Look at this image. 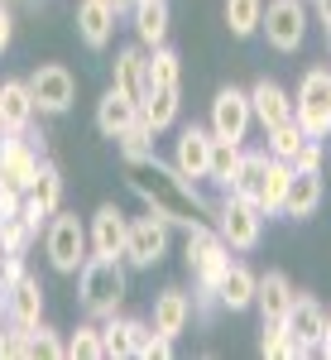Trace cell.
<instances>
[{
  "instance_id": "4dcf8cb0",
  "label": "cell",
  "mask_w": 331,
  "mask_h": 360,
  "mask_svg": "<svg viewBox=\"0 0 331 360\" xmlns=\"http://www.w3.org/2000/svg\"><path fill=\"white\" fill-rule=\"evenodd\" d=\"M34 236H39V226L29 221L25 212L0 217V250H5V255H25V250L34 245Z\"/></svg>"
},
{
  "instance_id": "7c38bea8",
  "label": "cell",
  "mask_w": 331,
  "mask_h": 360,
  "mask_svg": "<svg viewBox=\"0 0 331 360\" xmlns=\"http://www.w3.org/2000/svg\"><path fill=\"white\" fill-rule=\"evenodd\" d=\"M322 322H327L322 303H317V298H307V293H298V298H293V307H288V317H283V327H288V336H293V360H303V356H312V351H317Z\"/></svg>"
},
{
  "instance_id": "ba28073f",
  "label": "cell",
  "mask_w": 331,
  "mask_h": 360,
  "mask_svg": "<svg viewBox=\"0 0 331 360\" xmlns=\"http://www.w3.org/2000/svg\"><path fill=\"white\" fill-rule=\"evenodd\" d=\"M168 240H173V226L159 217V212H144L130 221V236H125V259L135 269H154L168 255Z\"/></svg>"
},
{
  "instance_id": "ab89813d",
  "label": "cell",
  "mask_w": 331,
  "mask_h": 360,
  "mask_svg": "<svg viewBox=\"0 0 331 360\" xmlns=\"http://www.w3.org/2000/svg\"><path fill=\"white\" fill-rule=\"evenodd\" d=\"M15 356H29V327L10 322V332H0V360H15Z\"/></svg>"
},
{
  "instance_id": "d4e9b609",
  "label": "cell",
  "mask_w": 331,
  "mask_h": 360,
  "mask_svg": "<svg viewBox=\"0 0 331 360\" xmlns=\"http://www.w3.org/2000/svg\"><path fill=\"white\" fill-rule=\"evenodd\" d=\"M34 96H29V82L20 77H10V82H0V120H5V130L10 135H25L29 125H34Z\"/></svg>"
},
{
  "instance_id": "f907efd6",
  "label": "cell",
  "mask_w": 331,
  "mask_h": 360,
  "mask_svg": "<svg viewBox=\"0 0 331 360\" xmlns=\"http://www.w3.org/2000/svg\"><path fill=\"white\" fill-rule=\"evenodd\" d=\"M130 5H135V0H130Z\"/></svg>"
},
{
  "instance_id": "836d02e7",
  "label": "cell",
  "mask_w": 331,
  "mask_h": 360,
  "mask_svg": "<svg viewBox=\"0 0 331 360\" xmlns=\"http://www.w3.org/2000/svg\"><path fill=\"white\" fill-rule=\"evenodd\" d=\"M235 164H240V144H231V139H216L212 135V159H207V178L212 183H231V173H235Z\"/></svg>"
},
{
  "instance_id": "bcb514c9",
  "label": "cell",
  "mask_w": 331,
  "mask_h": 360,
  "mask_svg": "<svg viewBox=\"0 0 331 360\" xmlns=\"http://www.w3.org/2000/svg\"><path fill=\"white\" fill-rule=\"evenodd\" d=\"M317 15H322V20L331 25V0H317Z\"/></svg>"
},
{
  "instance_id": "d590c367",
  "label": "cell",
  "mask_w": 331,
  "mask_h": 360,
  "mask_svg": "<svg viewBox=\"0 0 331 360\" xmlns=\"http://www.w3.org/2000/svg\"><path fill=\"white\" fill-rule=\"evenodd\" d=\"M67 356H72V360H106L101 327H77V332L67 336Z\"/></svg>"
},
{
  "instance_id": "30bf717a",
  "label": "cell",
  "mask_w": 331,
  "mask_h": 360,
  "mask_svg": "<svg viewBox=\"0 0 331 360\" xmlns=\"http://www.w3.org/2000/svg\"><path fill=\"white\" fill-rule=\"evenodd\" d=\"M249 125H254L249 91H240V86H221L216 96H212V135L240 144V139L249 135Z\"/></svg>"
},
{
  "instance_id": "e575fe53",
  "label": "cell",
  "mask_w": 331,
  "mask_h": 360,
  "mask_svg": "<svg viewBox=\"0 0 331 360\" xmlns=\"http://www.w3.org/2000/svg\"><path fill=\"white\" fill-rule=\"evenodd\" d=\"M269 135V159H293L298 149H303V139H307V130L298 125V120H283V125H274V130H264Z\"/></svg>"
},
{
  "instance_id": "8992f818",
  "label": "cell",
  "mask_w": 331,
  "mask_h": 360,
  "mask_svg": "<svg viewBox=\"0 0 331 360\" xmlns=\"http://www.w3.org/2000/svg\"><path fill=\"white\" fill-rule=\"evenodd\" d=\"M183 255H188V269H193L197 288H202V293H216V278L226 274V264H231V245L221 240L212 226H193Z\"/></svg>"
},
{
  "instance_id": "f35d334b",
  "label": "cell",
  "mask_w": 331,
  "mask_h": 360,
  "mask_svg": "<svg viewBox=\"0 0 331 360\" xmlns=\"http://www.w3.org/2000/svg\"><path fill=\"white\" fill-rule=\"evenodd\" d=\"M259 351L274 360V356H293V336L283 322H264V341H259Z\"/></svg>"
},
{
  "instance_id": "83f0119b",
  "label": "cell",
  "mask_w": 331,
  "mask_h": 360,
  "mask_svg": "<svg viewBox=\"0 0 331 360\" xmlns=\"http://www.w3.org/2000/svg\"><path fill=\"white\" fill-rule=\"evenodd\" d=\"M135 34L139 49H159L168 39V0H135Z\"/></svg>"
},
{
  "instance_id": "4316f807",
  "label": "cell",
  "mask_w": 331,
  "mask_h": 360,
  "mask_svg": "<svg viewBox=\"0 0 331 360\" xmlns=\"http://www.w3.org/2000/svg\"><path fill=\"white\" fill-rule=\"evenodd\" d=\"M125 96H135V101H144V91H149V53L144 49H120L115 53V82Z\"/></svg>"
},
{
  "instance_id": "7a4b0ae2",
  "label": "cell",
  "mask_w": 331,
  "mask_h": 360,
  "mask_svg": "<svg viewBox=\"0 0 331 360\" xmlns=\"http://www.w3.org/2000/svg\"><path fill=\"white\" fill-rule=\"evenodd\" d=\"M77 293H82V307L91 317H115L120 303H125V293H130V283H125V269H120V259H106V255H86L82 269H77Z\"/></svg>"
},
{
  "instance_id": "9c48e42d",
  "label": "cell",
  "mask_w": 331,
  "mask_h": 360,
  "mask_svg": "<svg viewBox=\"0 0 331 360\" xmlns=\"http://www.w3.org/2000/svg\"><path fill=\"white\" fill-rule=\"evenodd\" d=\"M29 96H34V111L63 115L72 101H77V77H72L63 63H44V68L29 77Z\"/></svg>"
},
{
  "instance_id": "3957f363",
  "label": "cell",
  "mask_w": 331,
  "mask_h": 360,
  "mask_svg": "<svg viewBox=\"0 0 331 360\" xmlns=\"http://www.w3.org/2000/svg\"><path fill=\"white\" fill-rule=\"evenodd\" d=\"M212 217H216V236L226 240L231 250H254L259 245V236H264V212L249 202V197H235V193H226L212 207Z\"/></svg>"
},
{
  "instance_id": "8fae6325",
  "label": "cell",
  "mask_w": 331,
  "mask_h": 360,
  "mask_svg": "<svg viewBox=\"0 0 331 360\" xmlns=\"http://www.w3.org/2000/svg\"><path fill=\"white\" fill-rule=\"evenodd\" d=\"M125 236H130L125 212L115 202H106V207H96V217L86 226V250L91 255H106V259H125Z\"/></svg>"
},
{
  "instance_id": "7dc6e473",
  "label": "cell",
  "mask_w": 331,
  "mask_h": 360,
  "mask_svg": "<svg viewBox=\"0 0 331 360\" xmlns=\"http://www.w3.org/2000/svg\"><path fill=\"white\" fill-rule=\"evenodd\" d=\"M327 53H331V25H327Z\"/></svg>"
},
{
  "instance_id": "7402d4cb",
  "label": "cell",
  "mask_w": 331,
  "mask_h": 360,
  "mask_svg": "<svg viewBox=\"0 0 331 360\" xmlns=\"http://www.w3.org/2000/svg\"><path fill=\"white\" fill-rule=\"evenodd\" d=\"M135 120H139V101H135V96H125L120 86H110L106 96L96 101V130H101L106 139H120Z\"/></svg>"
},
{
  "instance_id": "ffe728a7",
  "label": "cell",
  "mask_w": 331,
  "mask_h": 360,
  "mask_svg": "<svg viewBox=\"0 0 331 360\" xmlns=\"http://www.w3.org/2000/svg\"><path fill=\"white\" fill-rule=\"evenodd\" d=\"M249 111H254V120H259L264 130H274V125H283V120H293V96H288L278 82L259 77V82L249 86Z\"/></svg>"
},
{
  "instance_id": "f1b7e54d",
  "label": "cell",
  "mask_w": 331,
  "mask_h": 360,
  "mask_svg": "<svg viewBox=\"0 0 331 360\" xmlns=\"http://www.w3.org/2000/svg\"><path fill=\"white\" fill-rule=\"evenodd\" d=\"M178 86H149L144 91V101H139V115L154 125V130H168V125H178Z\"/></svg>"
},
{
  "instance_id": "74e56055",
  "label": "cell",
  "mask_w": 331,
  "mask_h": 360,
  "mask_svg": "<svg viewBox=\"0 0 331 360\" xmlns=\"http://www.w3.org/2000/svg\"><path fill=\"white\" fill-rule=\"evenodd\" d=\"M154 135H159V130H154V125L139 115L135 125L120 135V149H125V154H154Z\"/></svg>"
},
{
  "instance_id": "816d5d0a",
  "label": "cell",
  "mask_w": 331,
  "mask_h": 360,
  "mask_svg": "<svg viewBox=\"0 0 331 360\" xmlns=\"http://www.w3.org/2000/svg\"><path fill=\"white\" fill-rule=\"evenodd\" d=\"M0 312H5V307H0Z\"/></svg>"
},
{
  "instance_id": "cb8c5ba5",
  "label": "cell",
  "mask_w": 331,
  "mask_h": 360,
  "mask_svg": "<svg viewBox=\"0 0 331 360\" xmlns=\"http://www.w3.org/2000/svg\"><path fill=\"white\" fill-rule=\"evenodd\" d=\"M322 207V173H298L293 168V178H288V193H283V217L288 221H307L312 212Z\"/></svg>"
},
{
  "instance_id": "60d3db41",
  "label": "cell",
  "mask_w": 331,
  "mask_h": 360,
  "mask_svg": "<svg viewBox=\"0 0 331 360\" xmlns=\"http://www.w3.org/2000/svg\"><path fill=\"white\" fill-rule=\"evenodd\" d=\"M298 173H322V139H303V149L288 159Z\"/></svg>"
},
{
  "instance_id": "603a6c76",
  "label": "cell",
  "mask_w": 331,
  "mask_h": 360,
  "mask_svg": "<svg viewBox=\"0 0 331 360\" xmlns=\"http://www.w3.org/2000/svg\"><path fill=\"white\" fill-rule=\"evenodd\" d=\"M293 298H298V288L288 283V274H278V269L259 274V283H254V307L264 312V322H283Z\"/></svg>"
},
{
  "instance_id": "5bb4252c",
  "label": "cell",
  "mask_w": 331,
  "mask_h": 360,
  "mask_svg": "<svg viewBox=\"0 0 331 360\" xmlns=\"http://www.w3.org/2000/svg\"><path fill=\"white\" fill-rule=\"evenodd\" d=\"M58 207H63V173H58V164L39 159V178L29 183V193H25V217L34 226H44Z\"/></svg>"
},
{
  "instance_id": "681fc988",
  "label": "cell",
  "mask_w": 331,
  "mask_h": 360,
  "mask_svg": "<svg viewBox=\"0 0 331 360\" xmlns=\"http://www.w3.org/2000/svg\"><path fill=\"white\" fill-rule=\"evenodd\" d=\"M0 259H5V250H0Z\"/></svg>"
},
{
  "instance_id": "1f68e13d",
  "label": "cell",
  "mask_w": 331,
  "mask_h": 360,
  "mask_svg": "<svg viewBox=\"0 0 331 360\" xmlns=\"http://www.w3.org/2000/svg\"><path fill=\"white\" fill-rule=\"evenodd\" d=\"M264 20V0H226V25L235 39H249Z\"/></svg>"
},
{
  "instance_id": "8d00e7d4",
  "label": "cell",
  "mask_w": 331,
  "mask_h": 360,
  "mask_svg": "<svg viewBox=\"0 0 331 360\" xmlns=\"http://www.w3.org/2000/svg\"><path fill=\"white\" fill-rule=\"evenodd\" d=\"M29 356H34V360H63V356H67V346L58 341L53 327L39 322V327H29Z\"/></svg>"
},
{
  "instance_id": "44dd1931",
  "label": "cell",
  "mask_w": 331,
  "mask_h": 360,
  "mask_svg": "<svg viewBox=\"0 0 331 360\" xmlns=\"http://www.w3.org/2000/svg\"><path fill=\"white\" fill-rule=\"evenodd\" d=\"M254 283H259V274L249 264H240V259H231L226 274L216 278V293L212 298L221 307H231V312H245V307H254Z\"/></svg>"
},
{
  "instance_id": "b9f144b4",
  "label": "cell",
  "mask_w": 331,
  "mask_h": 360,
  "mask_svg": "<svg viewBox=\"0 0 331 360\" xmlns=\"http://www.w3.org/2000/svg\"><path fill=\"white\" fill-rule=\"evenodd\" d=\"M15 212H25V193L0 178V217H15Z\"/></svg>"
},
{
  "instance_id": "e0dca14e",
  "label": "cell",
  "mask_w": 331,
  "mask_h": 360,
  "mask_svg": "<svg viewBox=\"0 0 331 360\" xmlns=\"http://www.w3.org/2000/svg\"><path fill=\"white\" fill-rule=\"evenodd\" d=\"M207 159H212V130L183 125L178 130V149H173V168L197 183V178H207Z\"/></svg>"
},
{
  "instance_id": "4fadbf2b",
  "label": "cell",
  "mask_w": 331,
  "mask_h": 360,
  "mask_svg": "<svg viewBox=\"0 0 331 360\" xmlns=\"http://www.w3.org/2000/svg\"><path fill=\"white\" fill-rule=\"evenodd\" d=\"M149 341H154V327L149 322H139V317H106V327H101V346H106V360H120V356H144L149 351Z\"/></svg>"
},
{
  "instance_id": "277c9868",
  "label": "cell",
  "mask_w": 331,
  "mask_h": 360,
  "mask_svg": "<svg viewBox=\"0 0 331 360\" xmlns=\"http://www.w3.org/2000/svg\"><path fill=\"white\" fill-rule=\"evenodd\" d=\"M293 120L307 130V139H327L331 135V68L303 72L298 96H293Z\"/></svg>"
},
{
  "instance_id": "f6af8a7d",
  "label": "cell",
  "mask_w": 331,
  "mask_h": 360,
  "mask_svg": "<svg viewBox=\"0 0 331 360\" xmlns=\"http://www.w3.org/2000/svg\"><path fill=\"white\" fill-rule=\"evenodd\" d=\"M317 351H322V356L331 360V317L322 322V336H317Z\"/></svg>"
},
{
  "instance_id": "ac0fdd59",
  "label": "cell",
  "mask_w": 331,
  "mask_h": 360,
  "mask_svg": "<svg viewBox=\"0 0 331 360\" xmlns=\"http://www.w3.org/2000/svg\"><path fill=\"white\" fill-rule=\"evenodd\" d=\"M188 322H193V298L188 293H178V288H164L159 298H154V312H149V327L168 341H178V336L188 332Z\"/></svg>"
},
{
  "instance_id": "7bdbcfd3",
  "label": "cell",
  "mask_w": 331,
  "mask_h": 360,
  "mask_svg": "<svg viewBox=\"0 0 331 360\" xmlns=\"http://www.w3.org/2000/svg\"><path fill=\"white\" fill-rule=\"evenodd\" d=\"M15 278H25V259H20V255H5V259H0V288H10Z\"/></svg>"
},
{
  "instance_id": "9a60e30c",
  "label": "cell",
  "mask_w": 331,
  "mask_h": 360,
  "mask_svg": "<svg viewBox=\"0 0 331 360\" xmlns=\"http://www.w3.org/2000/svg\"><path fill=\"white\" fill-rule=\"evenodd\" d=\"M5 298H0V307H5V317L15 322V327H39V317H44V283L34 274L15 278L10 288H0Z\"/></svg>"
},
{
  "instance_id": "c3c4849f",
  "label": "cell",
  "mask_w": 331,
  "mask_h": 360,
  "mask_svg": "<svg viewBox=\"0 0 331 360\" xmlns=\"http://www.w3.org/2000/svg\"><path fill=\"white\" fill-rule=\"evenodd\" d=\"M5 135H10V130H5V120H0V139H5Z\"/></svg>"
},
{
  "instance_id": "f546056e",
  "label": "cell",
  "mask_w": 331,
  "mask_h": 360,
  "mask_svg": "<svg viewBox=\"0 0 331 360\" xmlns=\"http://www.w3.org/2000/svg\"><path fill=\"white\" fill-rule=\"evenodd\" d=\"M288 178H293V164H283V159H269L264 188H259V212H264V217H278V207H283V193H288Z\"/></svg>"
},
{
  "instance_id": "d6986e66",
  "label": "cell",
  "mask_w": 331,
  "mask_h": 360,
  "mask_svg": "<svg viewBox=\"0 0 331 360\" xmlns=\"http://www.w3.org/2000/svg\"><path fill=\"white\" fill-rule=\"evenodd\" d=\"M115 0H77V34L86 49H106L115 34Z\"/></svg>"
},
{
  "instance_id": "52a82bcc",
  "label": "cell",
  "mask_w": 331,
  "mask_h": 360,
  "mask_svg": "<svg viewBox=\"0 0 331 360\" xmlns=\"http://www.w3.org/2000/svg\"><path fill=\"white\" fill-rule=\"evenodd\" d=\"M259 29H264L269 49H278V53H298V49H303V39H307V10H303V0H269Z\"/></svg>"
},
{
  "instance_id": "d6a6232c",
  "label": "cell",
  "mask_w": 331,
  "mask_h": 360,
  "mask_svg": "<svg viewBox=\"0 0 331 360\" xmlns=\"http://www.w3.org/2000/svg\"><path fill=\"white\" fill-rule=\"evenodd\" d=\"M178 77H183V58L168 44L149 49V86H178Z\"/></svg>"
},
{
  "instance_id": "2e32d148",
  "label": "cell",
  "mask_w": 331,
  "mask_h": 360,
  "mask_svg": "<svg viewBox=\"0 0 331 360\" xmlns=\"http://www.w3.org/2000/svg\"><path fill=\"white\" fill-rule=\"evenodd\" d=\"M0 178L15 183L20 193H29V183L39 178V149L20 135H5L0 139Z\"/></svg>"
},
{
  "instance_id": "6da1fadb",
  "label": "cell",
  "mask_w": 331,
  "mask_h": 360,
  "mask_svg": "<svg viewBox=\"0 0 331 360\" xmlns=\"http://www.w3.org/2000/svg\"><path fill=\"white\" fill-rule=\"evenodd\" d=\"M125 183H130V193L144 197V207L159 212L168 226L193 231V226H207L202 217H212V207L202 202L197 183L183 178L173 164H164L159 154H125Z\"/></svg>"
},
{
  "instance_id": "484cf974",
  "label": "cell",
  "mask_w": 331,
  "mask_h": 360,
  "mask_svg": "<svg viewBox=\"0 0 331 360\" xmlns=\"http://www.w3.org/2000/svg\"><path fill=\"white\" fill-rule=\"evenodd\" d=\"M264 173H269V149H240V164H235V173H231L226 193L249 197V202L259 207V188H264Z\"/></svg>"
},
{
  "instance_id": "ee69618b",
  "label": "cell",
  "mask_w": 331,
  "mask_h": 360,
  "mask_svg": "<svg viewBox=\"0 0 331 360\" xmlns=\"http://www.w3.org/2000/svg\"><path fill=\"white\" fill-rule=\"evenodd\" d=\"M10 34H15V20H10V10L0 5V53L10 49Z\"/></svg>"
},
{
  "instance_id": "5b68a950",
  "label": "cell",
  "mask_w": 331,
  "mask_h": 360,
  "mask_svg": "<svg viewBox=\"0 0 331 360\" xmlns=\"http://www.w3.org/2000/svg\"><path fill=\"white\" fill-rule=\"evenodd\" d=\"M44 250H48V264L58 274H77L86 259V226L77 221V212H63L58 207L48 217V231H44Z\"/></svg>"
}]
</instances>
